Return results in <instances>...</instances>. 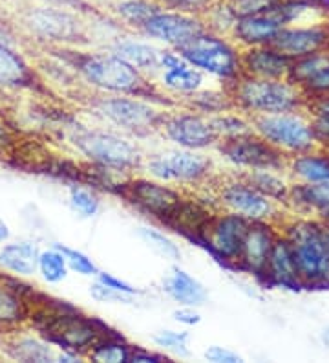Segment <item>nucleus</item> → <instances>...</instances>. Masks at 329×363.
<instances>
[{"instance_id": "37", "label": "nucleus", "mask_w": 329, "mask_h": 363, "mask_svg": "<svg viewBox=\"0 0 329 363\" xmlns=\"http://www.w3.org/2000/svg\"><path fill=\"white\" fill-rule=\"evenodd\" d=\"M37 272L50 284H59L68 279L70 268H68L64 253L61 252L57 244H52L50 248L40 250L39 268H37Z\"/></svg>"}, {"instance_id": "55", "label": "nucleus", "mask_w": 329, "mask_h": 363, "mask_svg": "<svg viewBox=\"0 0 329 363\" xmlns=\"http://www.w3.org/2000/svg\"><path fill=\"white\" fill-rule=\"evenodd\" d=\"M324 237H325V244H328V250H329V224L324 222Z\"/></svg>"}, {"instance_id": "9", "label": "nucleus", "mask_w": 329, "mask_h": 363, "mask_svg": "<svg viewBox=\"0 0 329 363\" xmlns=\"http://www.w3.org/2000/svg\"><path fill=\"white\" fill-rule=\"evenodd\" d=\"M211 187V193L219 209L238 213L240 217L247 218L249 222L267 220L280 224L285 218V215H282V213L287 208L277 204L275 200L260 193L241 174L234 173L225 174V177L218 174Z\"/></svg>"}, {"instance_id": "19", "label": "nucleus", "mask_w": 329, "mask_h": 363, "mask_svg": "<svg viewBox=\"0 0 329 363\" xmlns=\"http://www.w3.org/2000/svg\"><path fill=\"white\" fill-rule=\"evenodd\" d=\"M280 235V226L277 222H250L247 228L243 246H241L240 259H238L236 272L247 274L260 283L272 244Z\"/></svg>"}, {"instance_id": "34", "label": "nucleus", "mask_w": 329, "mask_h": 363, "mask_svg": "<svg viewBox=\"0 0 329 363\" xmlns=\"http://www.w3.org/2000/svg\"><path fill=\"white\" fill-rule=\"evenodd\" d=\"M200 17L205 24V30L227 37H231L234 24L238 21L236 9H234L231 0H214Z\"/></svg>"}, {"instance_id": "44", "label": "nucleus", "mask_w": 329, "mask_h": 363, "mask_svg": "<svg viewBox=\"0 0 329 363\" xmlns=\"http://www.w3.org/2000/svg\"><path fill=\"white\" fill-rule=\"evenodd\" d=\"M88 294H90L93 301L101 303V305H130L132 301H136L134 297L115 292V290L105 286V284H101L97 279H92V284L88 288Z\"/></svg>"}, {"instance_id": "31", "label": "nucleus", "mask_w": 329, "mask_h": 363, "mask_svg": "<svg viewBox=\"0 0 329 363\" xmlns=\"http://www.w3.org/2000/svg\"><path fill=\"white\" fill-rule=\"evenodd\" d=\"M178 105L187 106L190 111L200 112V114L207 116V118H214V116L221 114V112L234 108L227 89L221 86V84H218V86H203L202 90H197L192 96L185 98Z\"/></svg>"}, {"instance_id": "46", "label": "nucleus", "mask_w": 329, "mask_h": 363, "mask_svg": "<svg viewBox=\"0 0 329 363\" xmlns=\"http://www.w3.org/2000/svg\"><path fill=\"white\" fill-rule=\"evenodd\" d=\"M163 8L175 9V11H183V13L202 15L214 0H156Z\"/></svg>"}, {"instance_id": "5", "label": "nucleus", "mask_w": 329, "mask_h": 363, "mask_svg": "<svg viewBox=\"0 0 329 363\" xmlns=\"http://www.w3.org/2000/svg\"><path fill=\"white\" fill-rule=\"evenodd\" d=\"M231 101L241 114L256 118L265 114L306 111L307 98L300 86L285 79H265L241 74L234 83L225 86Z\"/></svg>"}, {"instance_id": "2", "label": "nucleus", "mask_w": 329, "mask_h": 363, "mask_svg": "<svg viewBox=\"0 0 329 363\" xmlns=\"http://www.w3.org/2000/svg\"><path fill=\"white\" fill-rule=\"evenodd\" d=\"M74 68L79 79L92 90V94L141 96V98L168 103L172 106L175 105L156 89L152 81L146 79L141 72L106 48L81 52L75 57Z\"/></svg>"}, {"instance_id": "22", "label": "nucleus", "mask_w": 329, "mask_h": 363, "mask_svg": "<svg viewBox=\"0 0 329 363\" xmlns=\"http://www.w3.org/2000/svg\"><path fill=\"white\" fill-rule=\"evenodd\" d=\"M282 28H285V21L277 6V8L260 11V13L240 15L233 28L231 39L241 50L272 45V40L277 39Z\"/></svg>"}, {"instance_id": "28", "label": "nucleus", "mask_w": 329, "mask_h": 363, "mask_svg": "<svg viewBox=\"0 0 329 363\" xmlns=\"http://www.w3.org/2000/svg\"><path fill=\"white\" fill-rule=\"evenodd\" d=\"M40 248L35 242L18 240V242L4 244L0 248V268L9 274L30 277L37 274L39 268Z\"/></svg>"}, {"instance_id": "24", "label": "nucleus", "mask_w": 329, "mask_h": 363, "mask_svg": "<svg viewBox=\"0 0 329 363\" xmlns=\"http://www.w3.org/2000/svg\"><path fill=\"white\" fill-rule=\"evenodd\" d=\"M291 59L272 45L241 50V72L246 76L265 79H285L289 76Z\"/></svg>"}, {"instance_id": "33", "label": "nucleus", "mask_w": 329, "mask_h": 363, "mask_svg": "<svg viewBox=\"0 0 329 363\" xmlns=\"http://www.w3.org/2000/svg\"><path fill=\"white\" fill-rule=\"evenodd\" d=\"M30 67L17 52L0 43V86H22L30 81Z\"/></svg>"}, {"instance_id": "11", "label": "nucleus", "mask_w": 329, "mask_h": 363, "mask_svg": "<svg viewBox=\"0 0 329 363\" xmlns=\"http://www.w3.org/2000/svg\"><path fill=\"white\" fill-rule=\"evenodd\" d=\"M114 191L128 206H132L149 220L158 222L159 226L167 220L168 215L174 211L175 206L180 204L185 196V189L181 187L156 180L145 173H136L123 178Z\"/></svg>"}, {"instance_id": "36", "label": "nucleus", "mask_w": 329, "mask_h": 363, "mask_svg": "<svg viewBox=\"0 0 329 363\" xmlns=\"http://www.w3.org/2000/svg\"><path fill=\"white\" fill-rule=\"evenodd\" d=\"M152 343L158 350H161L163 354H167L168 358H190L192 350H190V333L187 328L183 330H174V328H161L158 333L152 334Z\"/></svg>"}, {"instance_id": "50", "label": "nucleus", "mask_w": 329, "mask_h": 363, "mask_svg": "<svg viewBox=\"0 0 329 363\" xmlns=\"http://www.w3.org/2000/svg\"><path fill=\"white\" fill-rule=\"evenodd\" d=\"M171 315L172 321L183 328H194L202 323V314H200V308H196V306L178 305V308H174Z\"/></svg>"}, {"instance_id": "43", "label": "nucleus", "mask_w": 329, "mask_h": 363, "mask_svg": "<svg viewBox=\"0 0 329 363\" xmlns=\"http://www.w3.org/2000/svg\"><path fill=\"white\" fill-rule=\"evenodd\" d=\"M61 252L64 253L66 262H68V268L74 274L81 275V277H90V279H96V275L99 274V266L93 261L88 253L81 252V250L70 248V246H64V244H57Z\"/></svg>"}, {"instance_id": "12", "label": "nucleus", "mask_w": 329, "mask_h": 363, "mask_svg": "<svg viewBox=\"0 0 329 363\" xmlns=\"http://www.w3.org/2000/svg\"><path fill=\"white\" fill-rule=\"evenodd\" d=\"M250 222L238 213L227 209H216L211 220L207 222L196 246L205 250L218 264L231 272H236L241 246Z\"/></svg>"}, {"instance_id": "1", "label": "nucleus", "mask_w": 329, "mask_h": 363, "mask_svg": "<svg viewBox=\"0 0 329 363\" xmlns=\"http://www.w3.org/2000/svg\"><path fill=\"white\" fill-rule=\"evenodd\" d=\"M68 140L75 152L83 156L93 171L127 178L143 169L146 152L141 149L136 138L110 129L106 125H75L70 129Z\"/></svg>"}, {"instance_id": "39", "label": "nucleus", "mask_w": 329, "mask_h": 363, "mask_svg": "<svg viewBox=\"0 0 329 363\" xmlns=\"http://www.w3.org/2000/svg\"><path fill=\"white\" fill-rule=\"evenodd\" d=\"M211 121L214 125V130L219 140H231V138L253 133V120L249 116L241 114L236 108L221 112V114L211 118Z\"/></svg>"}, {"instance_id": "17", "label": "nucleus", "mask_w": 329, "mask_h": 363, "mask_svg": "<svg viewBox=\"0 0 329 363\" xmlns=\"http://www.w3.org/2000/svg\"><path fill=\"white\" fill-rule=\"evenodd\" d=\"M216 209L218 206H216L214 196L209 200L207 195H202V193L185 191L181 202L175 206L174 211L168 215V218L161 226L181 239L196 244Z\"/></svg>"}, {"instance_id": "23", "label": "nucleus", "mask_w": 329, "mask_h": 363, "mask_svg": "<svg viewBox=\"0 0 329 363\" xmlns=\"http://www.w3.org/2000/svg\"><path fill=\"white\" fill-rule=\"evenodd\" d=\"M260 284L265 288L289 290V292H302L304 290V284L299 277V272H296V264H294L289 240L285 239L282 231L272 244Z\"/></svg>"}, {"instance_id": "40", "label": "nucleus", "mask_w": 329, "mask_h": 363, "mask_svg": "<svg viewBox=\"0 0 329 363\" xmlns=\"http://www.w3.org/2000/svg\"><path fill=\"white\" fill-rule=\"evenodd\" d=\"M30 315L26 299L13 288L0 284V323L17 325Z\"/></svg>"}, {"instance_id": "38", "label": "nucleus", "mask_w": 329, "mask_h": 363, "mask_svg": "<svg viewBox=\"0 0 329 363\" xmlns=\"http://www.w3.org/2000/svg\"><path fill=\"white\" fill-rule=\"evenodd\" d=\"M328 67H329V50H325V52L311 53V55L294 59V61L291 62V70L287 79L302 89L307 81H311L313 77L318 76V74Z\"/></svg>"}, {"instance_id": "26", "label": "nucleus", "mask_w": 329, "mask_h": 363, "mask_svg": "<svg viewBox=\"0 0 329 363\" xmlns=\"http://www.w3.org/2000/svg\"><path fill=\"white\" fill-rule=\"evenodd\" d=\"M287 209L294 215L315 217L329 224V180L321 182V184L293 182Z\"/></svg>"}, {"instance_id": "20", "label": "nucleus", "mask_w": 329, "mask_h": 363, "mask_svg": "<svg viewBox=\"0 0 329 363\" xmlns=\"http://www.w3.org/2000/svg\"><path fill=\"white\" fill-rule=\"evenodd\" d=\"M31 30L44 39L79 45L86 39V24L77 15L55 8H35L26 17Z\"/></svg>"}, {"instance_id": "52", "label": "nucleus", "mask_w": 329, "mask_h": 363, "mask_svg": "<svg viewBox=\"0 0 329 363\" xmlns=\"http://www.w3.org/2000/svg\"><path fill=\"white\" fill-rule=\"evenodd\" d=\"M11 145V136H9V130L6 129L4 123H0V151H4Z\"/></svg>"}, {"instance_id": "49", "label": "nucleus", "mask_w": 329, "mask_h": 363, "mask_svg": "<svg viewBox=\"0 0 329 363\" xmlns=\"http://www.w3.org/2000/svg\"><path fill=\"white\" fill-rule=\"evenodd\" d=\"M236 9L238 17L240 15L260 13V11H267V9L277 8L282 0H231Z\"/></svg>"}, {"instance_id": "42", "label": "nucleus", "mask_w": 329, "mask_h": 363, "mask_svg": "<svg viewBox=\"0 0 329 363\" xmlns=\"http://www.w3.org/2000/svg\"><path fill=\"white\" fill-rule=\"evenodd\" d=\"M15 358L22 362H55L57 352L53 350V345L46 337H24L15 343Z\"/></svg>"}, {"instance_id": "16", "label": "nucleus", "mask_w": 329, "mask_h": 363, "mask_svg": "<svg viewBox=\"0 0 329 363\" xmlns=\"http://www.w3.org/2000/svg\"><path fill=\"white\" fill-rule=\"evenodd\" d=\"M154 84L165 98L178 105L185 98L207 86V77L197 68H194L178 50L163 48L161 70Z\"/></svg>"}, {"instance_id": "53", "label": "nucleus", "mask_w": 329, "mask_h": 363, "mask_svg": "<svg viewBox=\"0 0 329 363\" xmlns=\"http://www.w3.org/2000/svg\"><path fill=\"white\" fill-rule=\"evenodd\" d=\"M9 239V226L6 224V220L0 217V242H6Z\"/></svg>"}, {"instance_id": "45", "label": "nucleus", "mask_w": 329, "mask_h": 363, "mask_svg": "<svg viewBox=\"0 0 329 363\" xmlns=\"http://www.w3.org/2000/svg\"><path fill=\"white\" fill-rule=\"evenodd\" d=\"M96 279L99 281L101 284H105V286L115 290V292H121L128 297H134V299H137L139 296H143V290H141V288H137L136 284L128 283V281L121 279V277H117V275L112 274V272L99 270V274L96 275Z\"/></svg>"}, {"instance_id": "14", "label": "nucleus", "mask_w": 329, "mask_h": 363, "mask_svg": "<svg viewBox=\"0 0 329 363\" xmlns=\"http://www.w3.org/2000/svg\"><path fill=\"white\" fill-rule=\"evenodd\" d=\"M158 134L171 145L190 151H214L219 142L211 118L181 105L168 108Z\"/></svg>"}, {"instance_id": "13", "label": "nucleus", "mask_w": 329, "mask_h": 363, "mask_svg": "<svg viewBox=\"0 0 329 363\" xmlns=\"http://www.w3.org/2000/svg\"><path fill=\"white\" fill-rule=\"evenodd\" d=\"M214 152L224 164L236 171V174L255 169H275V171L287 169V156L265 142L255 130L231 140H219L218 145L214 147Z\"/></svg>"}, {"instance_id": "54", "label": "nucleus", "mask_w": 329, "mask_h": 363, "mask_svg": "<svg viewBox=\"0 0 329 363\" xmlns=\"http://www.w3.org/2000/svg\"><path fill=\"white\" fill-rule=\"evenodd\" d=\"M322 341H324V345L329 347V327L324 328V333H322Z\"/></svg>"}, {"instance_id": "32", "label": "nucleus", "mask_w": 329, "mask_h": 363, "mask_svg": "<svg viewBox=\"0 0 329 363\" xmlns=\"http://www.w3.org/2000/svg\"><path fill=\"white\" fill-rule=\"evenodd\" d=\"M134 347L121 333H112L101 337L86 354L88 359L97 363H130Z\"/></svg>"}, {"instance_id": "4", "label": "nucleus", "mask_w": 329, "mask_h": 363, "mask_svg": "<svg viewBox=\"0 0 329 363\" xmlns=\"http://www.w3.org/2000/svg\"><path fill=\"white\" fill-rule=\"evenodd\" d=\"M278 226L289 240L304 290L329 288V250L324 237V222L306 215H293L285 217Z\"/></svg>"}, {"instance_id": "21", "label": "nucleus", "mask_w": 329, "mask_h": 363, "mask_svg": "<svg viewBox=\"0 0 329 363\" xmlns=\"http://www.w3.org/2000/svg\"><path fill=\"white\" fill-rule=\"evenodd\" d=\"M272 46L285 53L291 61L325 52L329 50V18L282 28L277 39L272 40Z\"/></svg>"}, {"instance_id": "7", "label": "nucleus", "mask_w": 329, "mask_h": 363, "mask_svg": "<svg viewBox=\"0 0 329 363\" xmlns=\"http://www.w3.org/2000/svg\"><path fill=\"white\" fill-rule=\"evenodd\" d=\"M143 173L171 186L192 191L209 187L218 178L216 160L207 151H190L181 147H167L149 152L143 162Z\"/></svg>"}, {"instance_id": "15", "label": "nucleus", "mask_w": 329, "mask_h": 363, "mask_svg": "<svg viewBox=\"0 0 329 363\" xmlns=\"http://www.w3.org/2000/svg\"><path fill=\"white\" fill-rule=\"evenodd\" d=\"M203 30L205 24L200 15L161 8L143 24L139 33L163 48L180 50L189 45Z\"/></svg>"}, {"instance_id": "25", "label": "nucleus", "mask_w": 329, "mask_h": 363, "mask_svg": "<svg viewBox=\"0 0 329 363\" xmlns=\"http://www.w3.org/2000/svg\"><path fill=\"white\" fill-rule=\"evenodd\" d=\"M161 290L175 305L202 308L207 299H209L205 284L197 277H194L190 272L185 270L183 266H180L178 262L171 266L167 275H163Z\"/></svg>"}, {"instance_id": "29", "label": "nucleus", "mask_w": 329, "mask_h": 363, "mask_svg": "<svg viewBox=\"0 0 329 363\" xmlns=\"http://www.w3.org/2000/svg\"><path fill=\"white\" fill-rule=\"evenodd\" d=\"M241 177L249 182L250 186L256 187L260 193L275 200L277 204L287 208V200H289V191L293 180L289 178L287 171H275V169H255V171H247L241 173Z\"/></svg>"}, {"instance_id": "18", "label": "nucleus", "mask_w": 329, "mask_h": 363, "mask_svg": "<svg viewBox=\"0 0 329 363\" xmlns=\"http://www.w3.org/2000/svg\"><path fill=\"white\" fill-rule=\"evenodd\" d=\"M105 48L127 61L130 67L141 72L152 83L161 70L163 46L156 45L154 40L146 39L145 35L136 33V31L123 33L121 30L114 37H110Z\"/></svg>"}, {"instance_id": "47", "label": "nucleus", "mask_w": 329, "mask_h": 363, "mask_svg": "<svg viewBox=\"0 0 329 363\" xmlns=\"http://www.w3.org/2000/svg\"><path fill=\"white\" fill-rule=\"evenodd\" d=\"M302 92L306 94L307 101L329 96V67L324 68V70H322L318 76L313 77L311 81H307L302 86Z\"/></svg>"}, {"instance_id": "48", "label": "nucleus", "mask_w": 329, "mask_h": 363, "mask_svg": "<svg viewBox=\"0 0 329 363\" xmlns=\"http://www.w3.org/2000/svg\"><path fill=\"white\" fill-rule=\"evenodd\" d=\"M203 358L205 362L211 363H243V356H240L236 350L229 349L224 345H209L203 350Z\"/></svg>"}, {"instance_id": "10", "label": "nucleus", "mask_w": 329, "mask_h": 363, "mask_svg": "<svg viewBox=\"0 0 329 363\" xmlns=\"http://www.w3.org/2000/svg\"><path fill=\"white\" fill-rule=\"evenodd\" d=\"M253 130L262 136L275 149L284 152L287 158L318 149L315 129L309 112H282V114H265L250 118Z\"/></svg>"}, {"instance_id": "41", "label": "nucleus", "mask_w": 329, "mask_h": 363, "mask_svg": "<svg viewBox=\"0 0 329 363\" xmlns=\"http://www.w3.org/2000/svg\"><path fill=\"white\" fill-rule=\"evenodd\" d=\"M68 202H70L71 209L81 218L97 217L103 208V200L101 196L97 195V191L93 187L81 186V184L70 186V189H68Z\"/></svg>"}, {"instance_id": "51", "label": "nucleus", "mask_w": 329, "mask_h": 363, "mask_svg": "<svg viewBox=\"0 0 329 363\" xmlns=\"http://www.w3.org/2000/svg\"><path fill=\"white\" fill-rule=\"evenodd\" d=\"M161 362H171V358H168L167 354H163L161 350L146 349V347H141V345L134 347L130 363H161Z\"/></svg>"}, {"instance_id": "30", "label": "nucleus", "mask_w": 329, "mask_h": 363, "mask_svg": "<svg viewBox=\"0 0 329 363\" xmlns=\"http://www.w3.org/2000/svg\"><path fill=\"white\" fill-rule=\"evenodd\" d=\"M161 8L163 6L158 4L156 0H117L112 6V13L119 26L139 33L143 24Z\"/></svg>"}, {"instance_id": "6", "label": "nucleus", "mask_w": 329, "mask_h": 363, "mask_svg": "<svg viewBox=\"0 0 329 363\" xmlns=\"http://www.w3.org/2000/svg\"><path fill=\"white\" fill-rule=\"evenodd\" d=\"M39 330L52 345L61 350H70L86 358L93 345L101 337L115 333L96 315H88L77 306L66 301H57L40 314Z\"/></svg>"}, {"instance_id": "35", "label": "nucleus", "mask_w": 329, "mask_h": 363, "mask_svg": "<svg viewBox=\"0 0 329 363\" xmlns=\"http://www.w3.org/2000/svg\"><path fill=\"white\" fill-rule=\"evenodd\" d=\"M137 235L154 253H158L159 257L172 262V264L180 262L181 257H183L180 244H175V240L167 231L159 230L156 226H141L137 228Z\"/></svg>"}, {"instance_id": "27", "label": "nucleus", "mask_w": 329, "mask_h": 363, "mask_svg": "<svg viewBox=\"0 0 329 363\" xmlns=\"http://www.w3.org/2000/svg\"><path fill=\"white\" fill-rule=\"evenodd\" d=\"M287 174L293 182L302 184H321L329 180V151L328 149H315V151L302 152L287 158Z\"/></svg>"}, {"instance_id": "8", "label": "nucleus", "mask_w": 329, "mask_h": 363, "mask_svg": "<svg viewBox=\"0 0 329 363\" xmlns=\"http://www.w3.org/2000/svg\"><path fill=\"white\" fill-rule=\"evenodd\" d=\"M178 52L194 68L202 72L207 79L218 81L221 86H229L243 74L241 48L227 35L203 30L189 45H185Z\"/></svg>"}, {"instance_id": "3", "label": "nucleus", "mask_w": 329, "mask_h": 363, "mask_svg": "<svg viewBox=\"0 0 329 363\" xmlns=\"http://www.w3.org/2000/svg\"><path fill=\"white\" fill-rule=\"evenodd\" d=\"M168 108H172L168 103L125 94H92L88 101V111L93 120L132 138L158 134Z\"/></svg>"}]
</instances>
